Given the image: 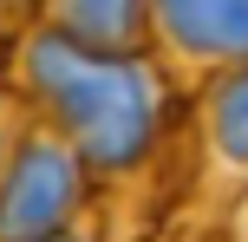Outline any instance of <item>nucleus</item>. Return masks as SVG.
Returning a JSON list of instances; mask_svg holds the SVG:
<instances>
[{"instance_id":"f03ea898","label":"nucleus","mask_w":248,"mask_h":242,"mask_svg":"<svg viewBox=\"0 0 248 242\" xmlns=\"http://www.w3.org/2000/svg\"><path fill=\"white\" fill-rule=\"evenodd\" d=\"M85 196H92V170L52 125H26L20 144L7 157L0 177V242H59L72 229H85Z\"/></svg>"},{"instance_id":"39448f33","label":"nucleus","mask_w":248,"mask_h":242,"mask_svg":"<svg viewBox=\"0 0 248 242\" xmlns=\"http://www.w3.org/2000/svg\"><path fill=\"white\" fill-rule=\"evenodd\" d=\"M39 26L78 52H105V59L150 52V7H137V0H59V7H46Z\"/></svg>"},{"instance_id":"423d86ee","label":"nucleus","mask_w":248,"mask_h":242,"mask_svg":"<svg viewBox=\"0 0 248 242\" xmlns=\"http://www.w3.org/2000/svg\"><path fill=\"white\" fill-rule=\"evenodd\" d=\"M33 125V112H26V98L13 85H0V177H7V157H13V144H20V131Z\"/></svg>"},{"instance_id":"f257e3e1","label":"nucleus","mask_w":248,"mask_h":242,"mask_svg":"<svg viewBox=\"0 0 248 242\" xmlns=\"http://www.w3.org/2000/svg\"><path fill=\"white\" fill-rule=\"evenodd\" d=\"M13 92L39 125H52L92 177H124L157 151L163 125H170V79L150 52L137 59H105V52H78L59 33L33 26L20 39V65H13Z\"/></svg>"},{"instance_id":"7ed1b4c3","label":"nucleus","mask_w":248,"mask_h":242,"mask_svg":"<svg viewBox=\"0 0 248 242\" xmlns=\"http://www.w3.org/2000/svg\"><path fill=\"white\" fill-rule=\"evenodd\" d=\"M150 59L170 85H209L248 72V0H157L150 7Z\"/></svg>"},{"instance_id":"20e7f679","label":"nucleus","mask_w":248,"mask_h":242,"mask_svg":"<svg viewBox=\"0 0 248 242\" xmlns=\"http://www.w3.org/2000/svg\"><path fill=\"white\" fill-rule=\"evenodd\" d=\"M196 131H202L196 183H216L222 203H242L248 196V72H222L196 92Z\"/></svg>"},{"instance_id":"0eeeda50","label":"nucleus","mask_w":248,"mask_h":242,"mask_svg":"<svg viewBox=\"0 0 248 242\" xmlns=\"http://www.w3.org/2000/svg\"><path fill=\"white\" fill-rule=\"evenodd\" d=\"M59 242H92V229H72V236H59Z\"/></svg>"}]
</instances>
